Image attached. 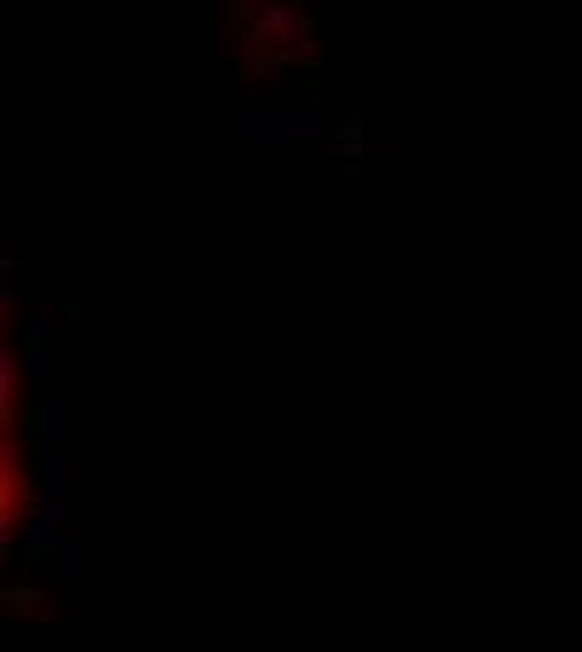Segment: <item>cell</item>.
Here are the masks:
<instances>
[{"label":"cell","instance_id":"cell-1","mask_svg":"<svg viewBox=\"0 0 582 652\" xmlns=\"http://www.w3.org/2000/svg\"><path fill=\"white\" fill-rule=\"evenodd\" d=\"M26 542H31V547H51V542H56V512H46L41 522H31Z\"/></svg>","mask_w":582,"mask_h":652},{"label":"cell","instance_id":"cell-2","mask_svg":"<svg viewBox=\"0 0 582 652\" xmlns=\"http://www.w3.org/2000/svg\"><path fill=\"white\" fill-rule=\"evenodd\" d=\"M76 562H81V552H76V547H56V552H51V567H56L66 582H76V572H81Z\"/></svg>","mask_w":582,"mask_h":652},{"label":"cell","instance_id":"cell-3","mask_svg":"<svg viewBox=\"0 0 582 652\" xmlns=\"http://www.w3.org/2000/svg\"><path fill=\"white\" fill-rule=\"evenodd\" d=\"M6 602H11V607H16V612H36V602H41V597H36V592H31V587H16V592H11V597H6Z\"/></svg>","mask_w":582,"mask_h":652}]
</instances>
